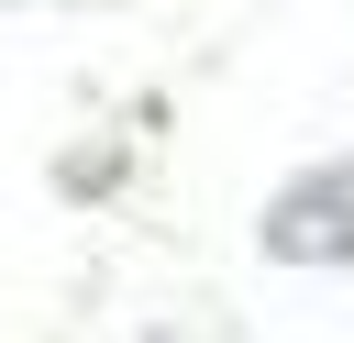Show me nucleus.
Instances as JSON below:
<instances>
[{
    "instance_id": "1",
    "label": "nucleus",
    "mask_w": 354,
    "mask_h": 343,
    "mask_svg": "<svg viewBox=\"0 0 354 343\" xmlns=\"http://www.w3.org/2000/svg\"><path fill=\"white\" fill-rule=\"evenodd\" d=\"M266 243H277V254H354V166L299 177V188L266 210Z\"/></svg>"
}]
</instances>
